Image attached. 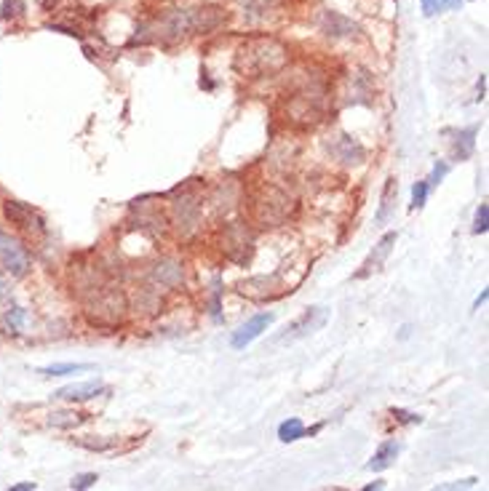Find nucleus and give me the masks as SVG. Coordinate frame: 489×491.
Instances as JSON below:
<instances>
[{
    "label": "nucleus",
    "mask_w": 489,
    "mask_h": 491,
    "mask_svg": "<svg viewBox=\"0 0 489 491\" xmlns=\"http://www.w3.org/2000/svg\"><path fill=\"white\" fill-rule=\"evenodd\" d=\"M294 211V198L276 184H259L249 192V216L259 227H278Z\"/></svg>",
    "instance_id": "1"
},
{
    "label": "nucleus",
    "mask_w": 489,
    "mask_h": 491,
    "mask_svg": "<svg viewBox=\"0 0 489 491\" xmlns=\"http://www.w3.org/2000/svg\"><path fill=\"white\" fill-rule=\"evenodd\" d=\"M286 61H289V54H286V48L278 40H273V37H257L249 46L241 48L238 67L244 72H252L257 78V75H273V72H278Z\"/></svg>",
    "instance_id": "2"
},
{
    "label": "nucleus",
    "mask_w": 489,
    "mask_h": 491,
    "mask_svg": "<svg viewBox=\"0 0 489 491\" xmlns=\"http://www.w3.org/2000/svg\"><path fill=\"white\" fill-rule=\"evenodd\" d=\"M126 312H129V302H126V294L118 291V288L107 286L86 300V318L94 326H102V329L123 324Z\"/></svg>",
    "instance_id": "3"
},
{
    "label": "nucleus",
    "mask_w": 489,
    "mask_h": 491,
    "mask_svg": "<svg viewBox=\"0 0 489 491\" xmlns=\"http://www.w3.org/2000/svg\"><path fill=\"white\" fill-rule=\"evenodd\" d=\"M30 267H33V259H30V252L22 246V240L0 230V270L8 278H25Z\"/></svg>",
    "instance_id": "4"
},
{
    "label": "nucleus",
    "mask_w": 489,
    "mask_h": 491,
    "mask_svg": "<svg viewBox=\"0 0 489 491\" xmlns=\"http://www.w3.org/2000/svg\"><path fill=\"white\" fill-rule=\"evenodd\" d=\"M196 182L198 179H190L184 187H179L177 190V195H182V198H177L172 203V219H174V225L182 230L184 235L187 232H193V230L201 225V195H198L193 187H196Z\"/></svg>",
    "instance_id": "5"
},
{
    "label": "nucleus",
    "mask_w": 489,
    "mask_h": 491,
    "mask_svg": "<svg viewBox=\"0 0 489 491\" xmlns=\"http://www.w3.org/2000/svg\"><path fill=\"white\" fill-rule=\"evenodd\" d=\"M326 321H329V310L326 307H307L300 318H294L289 326H283V331L276 336V342H297V339L318 331Z\"/></svg>",
    "instance_id": "6"
},
{
    "label": "nucleus",
    "mask_w": 489,
    "mask_h": 491,
    "mask_svg": "<svg viewBox=\"0 0 489 491\" xmlns=\"http://www.w3.org/2000/svg\"><path fill=\"white\" fill-rule=\"evenodd\" d=\"M3 214H6V219L11 222L13 227H19L22 232H30V235H40L43 232V216L37 214L30 203L6 201L3 203Z\"/></svg>",
    "instance_id": "7"
},
{
    "label": "nucleus",
    "mask_w": 489,
    "mask_h": 491,
    "mask_svg": "<svg viewBox=\"0 0 489 491\" xmlns=\"http://www.w3.org/2000/svg\"><path fill=\"white\" fill-rule=\"evenodd\" d=\"M329 153H331V158L340 160L343 166H358V163H364V158H367L364 144L358 142L355 136H350V134L334 136L329 142Z\"/></svg>",
    "instance_id": "8"
},
{
    "label": "nucleus",
    "mask_w": 489,
    "mask_h": 491,
    "mask_svg": "<svg viewBox=\"0 0 489 491\" xmlns=\"http://www.w3.org/2000/svg\"><path fill=\"white\" fill-rule=\"evenodd\" d=\"M270 324H273V315H270V312H259V315H254V318H249L246 324H241L235 331H232L230 345L235 350H244L246 345H252L254 339H259V336L265 334V331L270 329Z\"/></svg>",
    "instance_id": "9"
},
{
    "label": "nucleus",
    "mask_w": 489,
    "mask_h": 491,
    "mask_svg": "<svg viewBox=\"0 0 489 491\" xmlns=\"http://www.w3.org/2000/svg\"><path fill=\"white\" fill-rule=\"evenodd\" d=\"M228 22V11L220 6H198L193 8V35H208Z\"/></svg>",
    "instance_id": "10"
},
{
    "label": "nucleus",
    "mask_w": 489,
    "mask_h": 491,
    "mask_svg": "<svg viewBox=\"0 0 489 491\" xmlns=\"http://www.w3.org/2000/svg\"><path fill=\"white\" fill-rule=\"evenodd\" d=\"M396 238H399L396 232H385V235L377 240V246L369 252V256L364 259V264H361V270L355 273V278H358V280H364V278H369L372 273H377L379 267L385 264V259H388V256H391V252H393V243H396Z\"/></svg>",
    "instance_id": "11"
},
{
    "label": "nucleus",
    "mask_w": 489,
    "mask_h": 491,
    "mask_svg": "<svg viewBox=\"0 0 489 491\" xmlns=\"http://www.w3.org/2000/svg\"><path fill=\"white\" fill-rule=\"evenodd\" d=\"M318 24H321V32L326 37H331V40L353 37L355 32H358V24H355L353 19H348V16L340 11H324L321 13V19H318Z\"/></svg>",
    "instance_id": "12"
},
{
    "label": "nucleus",
    "mask_w": 489,
    "mask_h": 491,
    "mask_svg": "<svg viewBox=\"0 0 489 491\" xmlns=\"http://www.w3.org/2000/svg\"><path fill=\"white\" fill-rule=\"evenodd\" d=\"M150 278L163 288H177L182 286L184 280V267L182 262H177L172 256H163V259H158V262L150 267Z\"/></svg>",
    "instance_id": "13"
},
{
    "label": "nucleus",
    "mask_w": 489,
    "mask_h": 491,
    "mask_svg": "<svg viewBox=\"0 0 489 491\" xmlns=\"http://www.w3.org/2000/svg\"><path fill=\"white\" fill-rule=\"evenodd\" d=\"M238 291L246 294V297H252V300H273V297H278L283 291V286L278 283V278L276 276H257V278H249L244 283H238Z\"/></svg>",
    "instance_id": "14"
},
{
    "label": "nucleus",
    "mask_w": 489,
    "mask_h": 491,
    "mask_svg": "<svg viewBox=\"0 0 489 491\" xmlns=\"http://www.w3.org/2000/svg\"><path fill=\"white\" fill-rule=\"evenodd\" d=\"M99 393H107V387L99 382V379H88V382H78V384H67L54 393V398L59 401H70V403H83V401H91L97 398Z\"/></svg>",
    "instance_id": "15"
},
{
    "label": "nucleus",
    "mask_w": 489,
    "mask_h": 491,
    "mask_svg": "<svg viewBox=\"0 0 489 491\" xmlns=\"http://www.w3.org/2000/svg\"><path fill=\"white\" fill-rule=\"evenodd\" d=\"M454 136L452 139V160H468L476 150V134L478 126H468L460 131H449Z\"/></svg>",
    "instance_id": "16"
},
{
    "label": "nucleus",
    "mask_w": 489,
    "mask_h": 491,
    "mask_svg": "<svg viewBox=\"0 0 489 491\" xmlns=\"http://www.w3.org/2000/svg\"><path fill=\"white\" fill-rule=\"evenodd\" d=\"M399 451H401V444H396V441H385V444H379L375 456L367 462V470L369 473H382V470H388L393 462H396Z\"/></svg>",
    "instance_id": "17"
},
{
    "label": "nucleus",
    "mask_w": 489,
    "mask_h": 491,
    "mask_svg": "<svg viewBox=\"0 0 489 491\" xmlns=\"http://www.w3.org/2000/svg\"><path fill=\"white\" fill-rule=\"evenodd\" d=\"M86 420L88 414H81V411H54L49 425L51 427H59V430H73V427L83 425Z\"/></svg>",
    "instance_id": "18"
},
{
    "label": "nucleus",
    "mask_w": 489,
    "mask_h": 491,
    "mask_svg": "<svg viewBox=\"0 0 489 491\" xmlns=\"http://www.w3.org/2000/svg\"><path fill=\"white\" fill-rule=\"evenodd\" d=\"M396 192H399V184L396 179H388L385 184V190H382V198H379V208H377V225H385L388 219H391V208H393V198H396Z\"/></svg>",
    "instance_id": "19"
},
{
    "label": "nucleus",
    "mask_w": 489,
    "mask_h": 491,
    "mask_svg": "<svg viewBox=\"0 0 489 491\" xmlns=\"http://www.w3.org/2000/svg\"><path fill=\"white\" fill-rule=\"evenodd\" d=\"M278 438H281L283 444H294V441L305 438V425H302V420L292 417V420L281 422L278 425Z\"/></svg>",
    "instance_id": "20"
},
{
    "label": "nucleus",
    "mask_w": 489,
    "mask_h": 491,
    "mask_svg": "<svg viewBox=\"0 0 489 491\" xmlns=\"http://www.w3.org/2000/svg\"><path fill=\"white\" fill-rule=\"evenodd\" d=\"M27 324V310L25 307H8V310L3 312V326L8 329V334H19V329Z\"/></svg>",
    "instance_id": "21"
},
{
    "label": "nucleus",
    "mask_w": 489,
    "mask_h": 491,
    "mask_svg": "<svg viewBox=\"0 0 489 491\" xmlns=\"http://www.w3.org/2000/svg\"><path fill=\"white\" fill-rule=\"evenodd\" d=\"M91 366L88 363H54V366H46L37 374L43 377H67V374H78V372H88Z\"/></svg>",
    "instance_id": "22"
},
{
    "label": "nucleus",
    "mask_w": 489,
    "mask_h": 491,
    "mask_svg": "<svg viewBox=\"0 0 489 491\" xmlns=\"http://www.w3.org/2000/svg\"><path fill=\"white\" fill-rule=\"evenodd\" d=\"M463 0H420L423 6V13L425 16H436L441 11H452V8H460Z\"/></svg>",
    "instance_id": "23"
},
{
    "label": "nucleus",
    "mask_w": 489,
    "mask_h": 491,
    "mask_svg": "<svg viewBox=\"0 0 489 491\" xmlns=\"http://www.w3.org/2000/svg\"><path fill=\"white\" fill-rule=\"evenodd\" d=\"M27 6L25 0H3V19H19V16H25Z\"/></svg>",
    "instance_id": "24"
},
{
    "label": "nucleus",
    "mask_w": 489,
    "mask_h": 491,
    "mask_svg": "<svg viewBox=\"0 0 489 491\" xmlns=\"http://www.w3.org/2000/svg\"><path fill=\"white\" fill-rule=\"evenodd\" d=\"M478 483V478H463V480H452V483H441V486H436V489H430V491H471L473 486Z\"/></svg>",
    "instance_id": "25"
},
{
    "label": "nucleus",
    "mask_w": 489,
    "mask_h": 491,
    "mask_svg": "<svg viewBox=\"0 0 489 491\" xmlns=\"http://www.w3.org/2000/svg\"><path fill=\"white\" fill-rule=\"evenodd\" d=\"M428 182L423 179V182H417L415 187H412V208H423L425 206V201H428Z\"/></svg>",
    "instance_id": "26"
},
{
    "label": "nucleus",
    "mask_w": 489,
    "mask_h": 491,
    "mask_svg": "<svg viewBox=\"0 0 489 491\" xmlns=\"http://www.w3.org/2000/svg\"><path fill=\"white\" fill-rule=\"evenodd\" d=\"M487 227H489V206L481 203L476 208V216H473V232L481 235V232H487Z\"/></svg>",
    "instance_id": "27"
},
{
    "label": "nucleus",
    "mask_w": 489,
    "mask_h": 491,
    "mask_svg": "<svg viewBox=\"0 0 489 491\" xmlns=\"http://www.w3.org/2000/svg\"><path fill=\"white\" fill-rule=\"evenodd\" d=\"M97 480H99L97 473H81V475H75L70 486H73V491H88Z\"/></svg>",
    "instance_id": "28"
},
{
    "label": "nucleus",
    "mask_w": 489,
    "mask_h": 491,
    "mask_svg": "<svg viewBox=\"0 0 489 491\" xmlns=\"http://www.w3.org/2000/svg\"><path fill=\"white\" fill-rule=\"evenodd\" d=\"M447 171H449V163H447V160H439V163L433 166V174H430V179H425V182H428V187L439 184V182L447 177Z\"/></svg>",
    "instance_id": "29"
},
{
    "label": "nucleus",
    "mask_w": 489,
    "mask_h": 491,
    "mask_svg": "<svg viewBox=\"0 0 489 491\" xmlns=\"http://www.w3.org/2000/svg\"><path fill=\"white\" fill-rule=\"evenodd\" d=\"M391 414H393V417H396L399 422H403V425H420V422H423V417H420V414H412V411H403V408H393Z\"/></svg>",
    "instance_id": "30"
},
{
    "label": "nucleus",
    "mask_w": 489,
    "mask_h": 491,
    "mask_svg": "<svg viewBox=\"0 0 489 491\" xmlns=\"http://www.w3.org/2000/svg\"><path fill=\"white\" fill-rule=\"evenodd\" d=\"M78 444L83 446V449H91V451H107L115 446V441H88V438H81Z\"/></svg>",
    "instance_id": "31"
},
{
    "label": "nucleus",
    "mask_w": 489,
    "mask_h": 491,
    "mask_svg": "<svg viewBox=\"0 0 489 491\" xmlns=\"http://www.w3.org/2000/svg\"><path fill=\"white\" fill-rule=\"evenodd\" d=\"M385 489V480H372V483H367L361 491H382Z\"/></svg>",
    "instance_id": "32"
},
{
    "label": "nucleus",
    "mask_w": 489,
    "mask_h": 491,
    "mask_svg": "<svg viewBox=\"0 0 489 491\" xmlns=\"http://www.w3.org/2000/svg\"><path fill=\"white\" fill-rule=\"evenodd\" d=\"M8 491H35V483H33V480H27V483H16V486H11Z\"/></svg>",
    "instance_id": "33"
},
{
    "label": "nucleus",
    "mask_w": 489,
    "mask_h": 491,
    "mask_svg": "<svg viewBox=\"0 0 489 491\" xmlns=\"http://www.w3.org/2000/svg\"><path fill=\"white\" fill-rule=\"evenodd\" d=\"M484 83H487V75H481V78H478V96H476V102H481V99H484Z\"/></svg>",
    "instance_id": "34"
},
{
    "label": "nucleus",
    "mask_w": 489,
    "mask_h": 491,
    "mask_svg": "<svg viewBox=\"0 0 489 491\" xmlns=\"http://www.w3.org/2000/svg\"><path fill=\"white\" fill-rule=\"evenodd\" d=\"M40 6H43V8H54V6H57V0H40Z\"/></svg>",
    "instance_id": "35"
},
{
    "label": "nucleus",
    "mask_w": 489,
    "mask_h": 491,
    "mask_svg": "<svg viewBox=\"0 0 489 491\" xmlns=\"http://www.w3.org/2000/svg\"><path fill=\"white\" fill-rule=\"evenodd\" d=\"M0 195H3V190H0Z\"/></svg>",
    "instance_id": "36"
}]
</instances>
